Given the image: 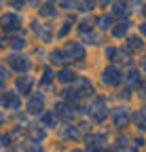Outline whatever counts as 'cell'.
<instances>
[{"instance_id": "12", "label": "cell", "mask_w": 146, "mask_h": 152, "mask_svg": "<svg viewBox=\"0 0 146 152\" xmlns=\"http://www.w3.org/2000/svg\"><path fill=\"white\" fill-rule=\"evenodd\" d=\"M108 23H110V19H108V17H102L100 19V28H108Z\"/></svg>"}, {"instance_id": "4", "label": "cell", "mask_w": 146, "mask_h": 152, "mask_svg": "<svg viewBox=\"0 0 146 152\" xmlns=\"http://www.w3.org/2000/svg\"><path fill=\"white\" fill-rule=\"evenodd\" d=\"M28 108H30V112H38V110L43 108V97H34V99H30Z\"/></svg>"}, {"instance_id": "10", "label": "cell", "mask_w": 146, "mask_h": 152, "mask_svg": "<svg viewBox=\"0 0 146 152\" xmlns=\"http://www.w3.org/2000/svg\"><path fill=\"white\" fill-rule=\"evenodd\" d=\"M129 49H134V51L142 49V42H140V38H129Z\"/></svg>"}, {"instance_id": "11", "label": "cell", "mask_w": 146, "mask_h": 152, "mask_svg": "<svg viewBox=\"0 0 146 152\" xmlns=\"http://www.w3.org/2000/svg\"><path fill=\"white\" fill-rule=\"evenodd\" d=\"M45 123L47 125H53V123H55V116H53V114H45Z\"/></svg>"}, {"instance_id": "6", "label": "cell", "mask_w": 146, "mask_h": 152, "mask_svg": "<svg viewBox=\"0 0 146 152\" xmlns=\"http://www.w3.org/2000/svg\"><path fill=\"white\" fill-rule=\"evenodd\" d=\"M17 89H19L21 93L30 91V89H32V80H28V78H19V80H17Z\"/></svg>"}, {"instance_id": "7", "label": "cell", "mask_w": 146, "mask_h": 152, "mask_svg": "<svg viewBox=\"0 0 146 152\" xmlns=\"http://www.w3.org/2000/svg\"><path fill=\"white\" fill-rule=\"evenodd\" d=\"M68 51H70L72 55H76V57H83V55H85V51H83L79 45H74V42H70V45H68Z\"/></svg>"}, {"instance_id": "3", "label": "cell", "mask_w": 146, "mask_h": 152, "mask_svg": "<svg viewBox=\"0 0 146 152\" xmlns=\"http://www.w3.org/2000/svg\"><path fill=\"white\" fill-rule=\"evenodd\" d=\"M2 23H4V28H7V30H11V28H17L19 19L13 17V15H4V17H2Z\"/></svg>"}, {"instance_id": "9", "label": "cell", "mask_w": 146, "mask_h": 152, "mask_svg": "<svg viewBox=\"0 0 146 152\" xmlns=\"http://www.w3.org/2000/svg\"><path fill=\"white\" fill-rule=\"evenodd\" d=\"M59 80L62 83H70V80H74V74H72V72H62L59 74Z\"/></svg>"}, {"instance_id": "1", "label": "cell", "mask_w": 146, "mask_h": 152, "mask_svg": "<svg viewBox=\"0 0 146 152\" xmlns=\"http://www.w3.org/2000/svg\"><path fill=\"white\" fill-rule=\"evenodd\" d=\"M104 83L106 85H119L121 83V72L117 68H108L104 72Z\"/></svg>"}, {"instance_id": "14", "label": "cell", "mask_w": 146, "mask_h": 152, "mask_svg": "<svg viewBox=\"0 0 146 152\" xmlns=\"http://www.w3.org/2000/svg\"><path fill=\"white\" fill-rule=\"evenodd\" d=\"M142 34H144V36H146V23H144V26H142Z\"/></svg>"}, {"instance_id": "13", "label": "cell", "mask_w": 146, "mask_h": 152, "mask_svg": "<svg viewBox=\"0 0 146 152\" xmlns=\"http://www.w3.org/2000/svg\"><path fill=\"white\" fill-rule=\"evenodd\" d=\"M142 68H144V72H146V57L142 59Z\"/></svg>"}, {"instance_id": "8", "label": "cell", "mask_w": 146, "mask_h": 152, "mask_svg": "<svg viewBox=\"0 0 146 152\" xmlns=\"http://www.w3.org/2000/svg\"><path fill=\"white\" fill-rule=\"evenodd\" d=\"M53 61H55V64H64L66 61V55L62 51H55V53H53Z\"/></svg>"}, {"instance_id": "16", "label": "cell", "mask_w": 146, "mask_h": 152, "mask_svg": "<svg viewBox=\"0 0 146 152\" xmlns=\"http://www.w3.org/2000/svg\"><path fill=\"white\" fill-rule=\"evenodd\" d=\"M74 152H79V150H74Z\"/></svg>"}, {"instance_id": "5", "label": "cell", "mask_w": 146, "mask_h": 152, "mask_svg": "<svg viewBox=\"0 0 146 152\" xmlns=\"http://www.w3.org/2000/svg\"><path fill=\"white\" fill-rule=\"evenodd\" d=\"M136 121H138L140 129H142V131H146V108H142V112H138V114H136Z\"/></svg>"}, {"instance_id": "15", "label": "cell", "mask_w": 146, "mask_h": 152, "mask_svg": "<svg viewBox=\"0 0 146 152\" xmlns=\"http://www.w3.org/2000/svg\"><path fill=\"white\" fill-rule=\"evenodd\" d=\"M144 91H146V89H144ZM144 97H146V93H144Z\"/></svg>"}, {"instance_id": "2", "label": "cell", "mask_w": 146, "mask_h": 152, "mask_svg": "<svg viewBox=\"0 0 146 152\" xmlns=\"http://www.w3.org/2000/svg\"><path fill=\"white\" fill-rule=\"evenodd\" d=\"M127 121H129V114H127L125 110H114V123H117V127H125Z\"/></svg>"}]
</instances>
